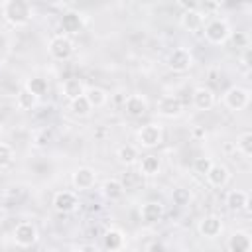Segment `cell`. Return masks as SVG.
I'll return each instance as SVG.
<instances>
[{
	"label": "cell",
	"instance_id": "cell-38",
	"mask_svg": "<svg viewBox=\"0 0 252 252\" xmlns=\"http://www.w3.org/2000/svg\"><path fill=\"white\" fill-rule=\"evenodd\" d=\"M0 132H2V122H0Z\"/></svg>",
	"mask_w": 252,
	"mask_h": 252
},
{
	"label": "cell",
	"instance_id": "cell-34",
	"mask_svg": "<svg viewBox=\"0 0 252 252\" xmlns=\"http://www.w3.org/2000/svg\"><path fill=\"white\" fill-rule=\"evenodd\" d=\"M146 252H165V246H163V242L154 240V242H150V244H148Z\"/></svg>",
	"mask_w": 252,
	"mask_h": 252
},
{
	"label": "cell",
	"instance_id": "cell-35",
	"mask_svg": "<svg viewBox=\"0 0 252 252\" xmlns=\"http://www.w3.org/2000/svg\"><path fill=\"white\" fill-rule=\"evenodd\" d=\"M193 138H205V128H193Z\"/></svg>",
	"mask_w": 252,
	"mask_h": 252
},
{
	"label": "cell",
	"instance_id": "cell-15",
	"mask_svg": "<svg viewBox=\"0 0 252 252\" xmlns=\"http://www.w3.org/2000/svg\"><path fill=\"white\" fill-rule=\"evenodd\" d=\"M163 217V205L159 201H148L140 207V219L148 224H154V222H159Z\"/></svg>",
	"mask_w": 252,
	"mask_h": 252
},
{
	"label": "cell",
	"instance_id": "cell-3",
	"mask_svg": "<svg viewBox=\"0 0 252 252\" xmlns=\"http://www.w3.org/2000/svg\"><path fill=\"white\" fill-rule=\"evenodd\" d=\"M47 53L55 61H67L75 53V43L67 35H53L47 43Z\"/></svg>",
	"mask_w": 252,
	"mask_h": 252
},
{
	"label": "cell",
	"instance_id": "cell-20",
	"mask_svg": "<svg viewBox=\"0 0 252 252\" xmlns=\"http://www.w3.org/2000/svg\"><path fill=\"white\" fill-rule=\"evenodd\" d=\"M100 193H102V197L108 199V201H120V199L124 197V183H122L120 179L110 177V179L102 181Z\"/></svg>",
	"mask_w": 252,
	"mask_h": 252
},
{
	"label": "cell",
	"instance_id": "cell-1",
	"mask_svg": "<svg viewBox=\"0 0 252 252\" xmlns=\"http://www.w3.org/2000/svg\"><path fill=\"white\" fill-rule=\"evenodd\" d=\"M0 10H2V18L14 28L28 26L33 16V8L26 0H6L0 4Z\"/></svg>",
	"mask_w": 252,
	"mask_h": 252
},
{
	"label": "cell",
	"instance_id": "cell-19",
	"mask_svg": "<svg viewBox=\"0 0 252 252\" xmlns=\"http://www.w3.org/2000/svg\"><path fill=\"white\" fill-rule=\"evenodd\" d=\"M85 91H87L85 83H83L81 79H77V77H69V79H65L63 85H61V93H63V96H65L69 102L75 100V98H79V96H83Z\"/></svg>",
	"mask_w": 252,
	"mask_h": 252
},
{
	"label": "cell",
	"instance_id": "cell-29",
	"mask_svg": "<svg viewBox=\"0 0 252 252\" xmlns=\"http://www.w3.org/2000/svg\"><path fill=\"white\" fill-rule=\"evenodd\" d=\"M69 108H71V112L75 114V116H79V118H85V116H89L91 114V104L87 102V98H85V94L83 96H79V98H75V100H71L69 102Z\"/></svg>",
	"mask_w": 252,
	"mask_h": 252
},
{
	"label": "cell",
	"instance_id": "cell-4",
	"mask_svg": "<svg viewBox=\"0 0 252 252\" xmlns=\"http://www.w3.org/2000/svg\"><path fill=\"white\" fill-rule=\"evenodd\" d=\"M136 138L142 148H158L163 142V128L159 122H148L138 130Z\"/></svg>",
	"mask_w": 252,
	"mask_h": 252
},
{
	"label": "cell",
	"instance_id": "cell-16",
	"mask_svg": "<svg viewBox=\"0 0 252 252\" xmlns=\"http://www.w3.org/2000/svg\"><path fill=\"white\" fill-rule=\"evenodd\" d=\"M226 246H228V252H250L252 250V238L246 230H236L230 234Z\"/></svg>",
	"mask_w": 252,
	"mask_h": 252
},
{
	"label": "cell",
	"instance_id": "cell-17",
	"mask_svg": "<svg viewBox=\"0 0 252 252\" xmlns=\"http://www.w3.org/2000/svg\"><path fill=\"white\" fill-rule=\"evenodd\" d=\"M203 14L197 10V8H187L183 14H181V18H179V24H181V28H185L187 32H199L201 28H203Z\"/></svg>",
	"mask_w": 252,
	"mask_h": 252
},
{
	"label": "cell",
	"instance_id": "cell-13",
	"mask_svg": "<svg viewBox=\"0 0 252 252\" xmlns=\"http://www.w3.org/2000/svg\"><path fill=\"white\" fill-rule=\"evenodd\" d=\"M191 98H193V106L197 110H211L215 106V100H217L215 98V93L209 87H197L193 91Z\"/></svg>",
	"mask_w": 252,
	"mask_h": 252
},
{
	"label": "cell",
	"instance_id": "cell-22",
	"mask_svg": "<svg viewBox=\"0 0 252 252\" xmlns=\"http://www.w3.org/2000/svg\"><path fill=\"white\" fill-rule=\"evenodd\" d=\"M224 203H226V207H228L230 211H234V213L244 211V209L248 207V193L242 191V189H232V191L226 193Z\"/></svg>",
	"mask_w": 252,
	"mask_h": 252
},
{
	"label": "cell",
	"instance_id": "cell-18",
	"mask_svg": "<svg viewBox=\"0 0 252 252\" xmlns=\"http://www.w3.org/2000/svg\"><path fill=\"white\" fill-rule=\"evenodd\" d=\"M59 26H61V30L67 32L69 35H75V33H79V32L83 30L85 20H83V16L77 14V12H65V14L61 16V20H59Z\"/></svg>",
	"mask_w": 252,
	"mask_h": 252
},
{
	"label": "cell",
	"instance_id": "cell-23",
	"mask_svg": "<svg viewBox=\"0 0 252 252\" xmlns=\"http://www.w3.org/2000/svg\"><path fill=\"white\" fill-rule=\"evenodd\" d=\"M102 244L108 252H118L122 246H124V232L118 230V228H110L104 232L102 236Z\"/></svg>",
	"mask_w": 252,
	"mask_h": 252
},
{
	"label": "cell",
	"instance_id": "cell-7",
	"mask_svg": "<svg viewBox=\"0 0 252 252\" xmlns=\"http://www.w3.org/2000/svg\"><path fill=\"white\" fill-rule=\"evenodd\" d=\"M167 67L175 73H185L193 67V53L187 47H175L167 55Z\"/></svg>",
	"mask_w": 252,
	"mask_h": 252
},
{
	"label": "cell",
	"instance_id": "cell-8",
	"mask_svg": "<svg viewBox=\"0 0 252 252\" xmlns=\"http://www.w3.org/2000/svg\"><path fill=\"white\" fill-rule=\"evenodd\" d=\"M51 205H53V209H55L57 213H63V215L75 213V211L79 209V197H77V193H73V191H57V193L53 195Z\"/></svg>",
	"mask_w": 252,
	"mask_h": 252
},
{
	"label": "cell",
	"instance_id": "cell-30",
	"mask_svg": "<svg viewBox=\"0 0 252 252\" xmlns=\"http://www.w3.org/2000/svg\"><path fill=\"white\" fill-rule=\"evenodd\" d=\"M14 163V148L6 142H0V169H6Z\"/></svg>",
	"mask_w": 252,
	"mask_h": 252
},
{
	"label": "cell",
	"instance_id": "cell-37",
	"mask_svg": "<svg viewBox=\"0 0 252 252\" xmlns=\"http://www.w3.org/2000/svg\"><path fill=\"white\" fill-rule=\"evenodd\" d=\"M71 252H83V250H71Z\"/></svg>",
	"mask_w": 252,
	"mask_h": 252
},
{
	"label": "cell",
	"instance_id": "cell-31",
	"mask_svg": "<svg viewBox=\"0 0 252 252\" xmlns=\"http://www.w3.org/2000/svg\"><path fill=\"white\" fill-rule=\"evenodd\" d=\"M213 163H215V161H213L209 156H201V158H195V161H193V169H195V173L205 175V173L211 169Z\"/></svg>",
	"mask_w": 252,
	"mask_h": 252
},
{
	"label": "cell",
	"instance_id": "cell-33",
	"mask_svg": "<svg viewBox=\"0 0 252 252\" xmlns=\"http://www.w3.org/2000/svg\"><path fill=\"white\" fill-rule=\"evenodd\" d=\"M230 37H232V41H234V45H236V47H246V45H248V35H246V33H242V32L230 33Z\"/></svg>",
	"mask_w": 252,
	"mask_h": 252
},
{
	"label": "cell",
	"instance_id": "cell-27",
	"mask_svg": "<svg viewBox=\"0 0 252 252\" xmlns=\"http://www.w3.org/2000/svg\"><path fill=\"white\" fill-rule=\"evenodd\" d=\"M37 96H33L32 93H28L26 89H20L18 91V94H16V106L20 108V110H32V108H35L37 106Z\"/></svg>",
	"mask_w": 252,
	"mask_h": 252
},
{
	"label": "cell",
	"instance_id": "cell-11",
	"mask_svg": "<svg viewBox=\"0 0 252 252\" xmlns=\"http://www.w3.org/2000/svg\"><path fill=\"white\" fill-rule=\"evenodd\" d=\"M148 108H150V104H148V100H146L144 94H128V96L124 98V110H126V114H130L132 118H142V116H146Z\"/></svg>",
	"mask_w": 252,
	"mask_h": 252
},
{
	"label": "cell",
	"instance_id": "cell-28",
	"mask_svg": "<svg viewBox=\"0 0 252 252\" xmlns=\"http://www.w3.org/2000/svg\"><path fill=\"white\" fill-rule=\"evenodd\" d=\"M236 150L244 158H250L252 156V132L250 130H244L242 134H238V138H236Z\"/></svg>",
	"mask_w": 252,
	"mask_h": 252
},
{
	"label": "cell",
	"instance_id": "cell-25",
	"mask_svg": "<svg viewBox=\"0 0 252 252\" xmlns=\"http://www.w3.org/2000/svg\"><path fill=\"white\" fill-rule=\"evenodd\" d=\"M24 89H26L28 93H32L33 96L41 98L43 94H47L49 85H47V79H43V77H30V79H26Z\"/></svg>",
	"mask_w": 252,
	"mask_h": 252
},
{
	"label": "cell",
	"instance_id": "cell-2",
	"mask_svg": "<svg viewBox=\"0 0 252 252\" xmlns=\"http://www.w3.org/2000/svg\"><path fill=\"white\" fill-rule=\"evenodd\" d=\"M230 33H232V30H230L228 22H226V20H220V18H215V20H211V22L205 26V37H207V41L213 43V45H222V43H226V41L230 39Z\"/></svg>",
	"mask_w": 252,
	"mask_h": 252
},
{
	"label": "cell",
	"instance_id": "cell-6",
	"mask_svg": "<svg viewBox=\"0 0 252 252\" xmlns=\"http://www.w3.org/2000/svg\"><path fill=\"white\" fill-rule=\"evenodd\" d=\"M37 226L33 224V222H30V220H22V222H18L16 224V228H14V232H12V238H14V242L20 246V248H30V246H33L35 242H37Z\"/></svg>",
	"mask_w": 252,
	"mask_h": 252
},
{
	"label": "cell",
	"instance_id": "cell-5",
	"mask_svg": "<svg viewBox=\"0 0 252 252\" xmlns=\"http://www.w3.org/2000/svg\"><path fill=\"white\" fill-rule=\"evenodd\" d=\"M222 102H224V106H226L228 110H234V112L244 110V108L250 104V91L244 89V87H236V85H234V87H230V89L224 91Z\"/></svg>",
	"mask_w": 252,
	"mask_h": 252
},
{
	"label": "cell",
	"instance_id": "cell-12",
	"mask_svg": "<svg viewBox=\"0 0 252 252\" xmlns=\"http://www.w3.org/2000/svg\"><path fill=\"white\" fill-rule=\"evenodd\" d=\"M222 232V219L219 215H205L199 220V234L205 238H217Z\"/></svg>",
	"mask_w": 252,
	"mask_h": 252
},
{
	"label": "cell",
	"instance_id": "cell-36",
	"mask_svg": "<svg viewBox=\"0 0 252 252\" xmlns=\"http://www.w3.org/2000/svg\"><path fill=\"white\" fill-rule=\"evenodd\" d=\"M4 220H6V211H4L2 207H0V224H2Z\"/></svg>",
	"mask_w": 252,
	"mask_h": 252
},
{
	"label": "cell",
	"instance_id": "cell-24",
	"mask_svg": "<svg viewBox=\"0 0 252 252\" xmlns=\"http://www.w3.org/2000/svg\"><path fill=\"white\" fill-rule=\"evenodd\" d=\"M85 98L91 104V108H100L108 102V93L100 87H87L85 91Z\"/></svg>",
	"mask_w": 252,
	"mask_h": 252
},
{
	"label": "cell",
	"instance_id": "cell-26",
	"mask_svg": "<svg viewBox=\"0 0 252 252\" xmlns=\"http://www.w3.org/2000/svg\"><path fill=\"white\" fill-rule=\"evenodd\" d=\"M116 158L122 165H134L138 159H140V154H138V148L132 146V144H124L116 150Z\"/></svg>",
	"mask_w": 252,
	"mask_h": 252
},
{
	"label": "cell",
	"instance_id": "cell-9",
	"mask_svg": "<svg viewBox=\"0 0 252 252\" xmlns=\"http://www.w3.org/2000/svg\"><path fill=\"white\" fill-rule=\"evenodd\" d=\"M71 183L77 191H87L91 189L94 183H96V171L89 165H83V167H77L71 175Z\"/></svg>",
	"mask_w": 252,
	"mask_h": 252
},
{
	"label": "cell",
	"instance_id": "cell-10",
	"mask_svg": "<svg viewBox=\"0 0 252 252\" xmlns=\"http://www.w3.org/2000/svg\"><path fill=\"white\" fill-rule=\"evenodd\" d=\"M183 112V104L177 96L173 94H163L159 100H158V114L163 116V118H177L181 116Z\"/></svg>",
	"mask_w": 252,
	"mask_h": 252
},
{
	"label": "cell",
	"instance_id": "cell-14",
	"mask_svg": "<svg viewBox=\"0 0 252 252\" xmlns=\"http://www.w3.org/2000/svg\"><path fill=\"white\" fill-rule=\"evenodd\" d=\"M205 177H207L211 187H224L228 183V179H230V171L222 163H213L211 169L205 173Z\"/></svg>",
	"mask_w": 252,
	"mask_h": 252
},
{
	"label": "cell",
	"instance_id": "cell-21",
	"mask_svg": "<svg viewBox=\"0 0 252 252\" xmlns=\"http://www.w3.org/2000/svg\"><path fill=\"white\" fill-rule=\"evenodd\" d=\"M138 169L142 175H148V177H154L161 171V161L156 154H146L138 159Z\"/></svg>",
	"mask_w": 252,
	"mask_h": 252
},
{
	"label": "cell",
	"instance_id": "cell-32",
	"mask_svg": "<svg viewBox=\"0 0 252 252\" xmlns=\"http://www.w3.org/2000/svg\"><path fill=\"white\" fill-rule=\"evenodd\" d=\"M171 199H173V205L185 207V205L189 203L191 195H189V191H187L185 187H177V189H173V193H171Z\"/></svg>",
	"mask_w": 252,
	"mask_h": 252
}]
</instances>
